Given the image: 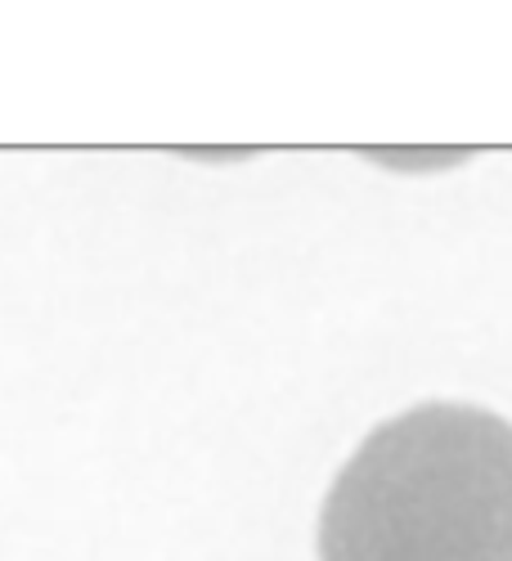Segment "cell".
I'll return each instance as SVG.
<instances>
[{
  "instance_id": "obj_1",
  "label": "cell",
  "mask_w": 512,
  "mask_h": 561,
  "mask_svg": "<svg viewBox=\"0 0 512 561\" xmlns=\"http://www.w3.org/2000/svg\"><path fill=\"white\" fill-rule=\"evenodd\" d=\"M323 561H512V432L428 404L378 427L319 522Z\"/></svg>"
}]
</instances>
